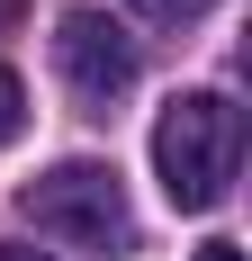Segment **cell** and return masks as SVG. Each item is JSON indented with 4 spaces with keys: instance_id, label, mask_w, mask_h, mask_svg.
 Returning <instances> with one entry per match:
<instances>
[{
    "instance_id": "obj_1",
    "label": "cell",
    "mask_w": 252,
    "mask_h": 261,
    "mask_svg": "<svg viewBox=\"0 0 252 261\" xmlns=\"http://www.w3.org/2000/svg\"><path fill=\"white\" fill-rule=\"evenodd\" d=\"M234 162H243V117L234 99L216 90H189V99L162 108V126H153V171H162V198L171 207H216L234 189Z\"/></svg>"
},
{
    "instance_id": "obj_2",
    "label": "cell",
    "mask_w": 252,
    "mask_h": 261,
    "mask_svg": "<svg viewBox=\"0 0 252 261\" xmlns=\"http://www.w3.org/2000/svg\"><path fill=\"white\" fill-rule=\"evenodd\" d=\"M18 207L45 225V234L81 243V252H126L135 243V216H126V189L108 162H54L45 180L18 189Z\"/></svg>"
},
{
    "instance_id": "obj_3",
    "label": "cell",
    "mask_w": 252,
    "mask_h": 261,
    "mask_svg": "<svg viewBox=\"0 0 252 261\" xmlns=\"http://www.w3.org/2000/svg\"><path fill=\"white\" fill-rule=\"evenodd\" d=\"M54 63H63V81H72L90 108H108V99L135 90V36H126L108 9H63V27H54Z\"/></svg>"
},
{
    "instance_id": "obj_4",
    "label": "cell",
    "mask_w": 252,
    "mask_h": 261,
    "mask_svg": "<svg viewBox=\"0 0 252 261\" xmlns=\"http://www.w3.org/2000/svg\"><path fill=\"white\" fill-rule=\"evenodd\" d=\"M18 126H27V90H18V72L0 63V144H9Z\"/></svg>"
},
{
    "instance_id": "obj_5",
    "label": "cell",
    "mask_w": 252,
    "mask_h": 261,
    "mask_svg": "<svg viewBox=\"0 0 252 261\" xmlns=\"http://www.w3.org/2000/svg\"><path fill=\"white\" fill-rule=\"evenodd\" d=\"M153 27H180V18H198V9H216V0H135Z\"/></svg>"
},
{
    "instance_id": "obj_6",
    "label": "cell",
    "mask_w": 252,
    "mask_h": 261,
    "mask_svg": "<svg viewBox=\"0 0 252 261\" xmlns=\"http://www.w3.org/2000/svg\"><path fill=\"white\" fill-rule=\"evenodd\" d=\"M198 261H243V243H198Z\"/></svg>"
},
{
    "instance_id": "obj_7",
    "label": "cell",
    "mask_w": 252,
    "mask_h": 261,
    "mask_svg": "<svg viewBox=\"0 0 252 261\" xmlns=\"http://www.w3.org/2000/svg\"><path fill=\"white\" fill-rule=\"evenodd\" d=\"M27 18V0H0V36H9V27H18Z\"/></svg>"
},
{
    "instance_id": "obj_8",
    "label": "cell",
    "mask_w": 252,
    "mask_h": 261,
    "mask_svg": "<svg viewBox=\"0 0 252 261\" xmlns=\"http://www.w3.org/2000/svg\"><path fill=\"white\" fill-rule=\"evenodd\" d=\"M0 261H45V252H18V243H0Z\"/></svg>"
}]
</instances>
